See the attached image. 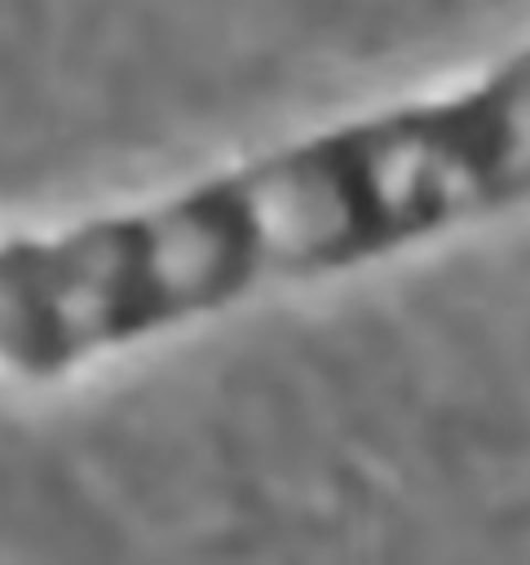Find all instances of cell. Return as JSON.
<instances>
[{
    "instance_id": "6da1fadb",
    "label": "cell",
    "mask_w": 530,
    "mask_h": 565,
    "mask_svg": "<svg viewBox=\"0 0 530 565\" xmlns=\"http://www.w3.org/2000/svg\"><path fill=\"white\" fill-rule=\"evenodd\" d=\"M18 380H22V230H18Z\"/></svg>"
}]
</instances>
